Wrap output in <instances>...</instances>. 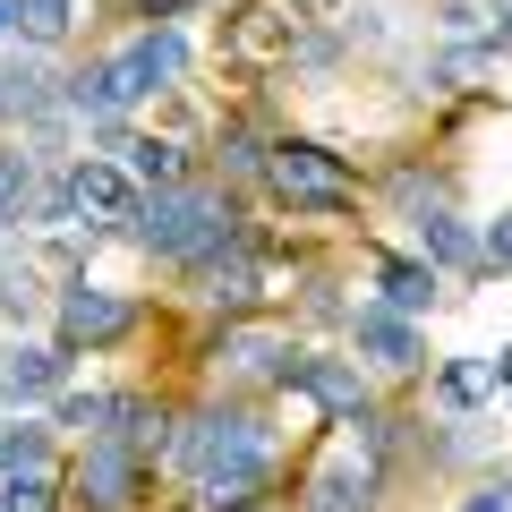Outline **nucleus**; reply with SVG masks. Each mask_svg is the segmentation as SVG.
<instances>
[{"mask_svg":"<svg viewBox=\"0 0 512 512\" xmlns=\"http://www.w3.org/2000/svg\"><path fill=\"white\" fill-rule=\"evenodd\" d=\"M60 376H69V359L43 342H9L0 350V402H43V393H60Z\"/></svg>","mask_w":512,"mask_h":512,"instance_id":"obj_8","label":"nucleus"},{"mask_svg":"<svg viewBox=\"0 0 512 512\" xmlns=\"http://www.w3.org/2000/svg\"><path fill=\"white\" fill-rule=\"evenodd\" d=\"M384 308H393V316L436 308V265H384Z\"/></svg>","mask_w":512,"mask_h":512,"instance_id":"obj_16","label":"nucleus"},{"mask_svg":"<svg viewBox=\"0 0 512 512\" xmlns=\"http://www.w3.org/2000/svg\"><path fill=\"white\" fill-rule=\"evenodd\" d=\"M9 26H18V0H0V35H9Z\"/></svg>","mask_w":512,"mask_h":512,"instance_id":"obj_32","label":"nucleus"},{"mask_svg":"<svg viewBox=\"0 0 512 512\" xmlns=\"http://www.w3.org/2000/svg\"><path fill=\"white\" fill-rule=\"evenodd\" d=\"M26 470H43V427H9L0 436V478H26Z\"/></svg>","mask_w":512,"mask_h":512,"instance_id":"obj_22","label":"nucleus"},{"mask_svg":"<svg viewBox=\"0 0 512 512\" xmlns=\"http://www.w3.org/2000/svg\"><path fill=\"white\" fill-rule=\"evenodd\" d=\"M128 325H137V308H128L120 291H103V282H69V291H60V350H103V342H120Z\"/></svg>","mask_w":512,"mask_h":512,"instance_id":"obj_5","label":"nucleus"},{"mask_svg":"<svg viewBox=\"0 0 512 512\" xmlns=\"http://www.w3.org/2000/svg\"><path fill=\"white\" fill-rule=\"evenodd\" d=\"M299 18H333V9H342V0H291Z\"/></svg>","mask_w":512,"mask_h":512,"instance_id":"obj_28","label":"nucleus"},{"mask_svg":"<svg viewBox=\"0 0 512 512\" xmlns=\"http://www.w3.org/2000/svg\"><path fill=\"white\" fill-rule=\"evenodd\" d=\"M299 512H376V470H316L308 478V504Z\"/></svg>","mask_w":512,"mask_h":512,"instance_id":"obj_14","label":"nucleus"},{"mask_svg":"<svg viewBox=\"0 0 512 512\" xmlns=\"http://www.w3.org/2000/svg\"><path fill=\"white\" fill-rule=\"evenodd\" d=\"M350 342H359L376 367H419V325L393 316V308H359L350 316Z\"/></svg>","mask_w":512,"mask_h":512,"instance_id":"obj_9","label":"nucleus"},{"mask_svg":"<svg viewBox=\"0 0 512 512\" xmlns=\"http://www.w3.org/2000/svg\"><path fill=\"white\" fill-rule=\"evenodd\" d=\"M180 470L197 487H231V478H265V427L248 410H205L180 427Z\"/></svg>","mask_w":512,"mask_h":512,"instance_id":"obj_2","label":"nucleus"},{"mask_svg":"<svg viewBox=\"0 0 512 512\" xmlns=\"http://www.w3.org/2000/svg\"><path fill=\"white\" fill-rule=\"evenodd\" d=\"M137 487H146V461L128 453L120 436H94L86 453H77V470H69V495L86 512H128V504H137Z\"/></svg>","mask_w":512,"mask_h":512,"instance_id":"obj_4","label":"nucleus"},{"mask_svg":"<svg viewBox=\"0 0 512 512\" xmlns=\"http://www.w3.org/2000/svg\"><path fill=\"white\" fill-rule=\"evenodd\" d=\"M137 9H146V18H154V26H163V18H171V9H188V0H137Z\"/></svg>","mask_w":512,"mask_h":512,"instance_id":"obj_29","label":"nucleus"},{"mask_svg":"<svg viewBox=\"0 0 512 512\" xmlns=\"http://www.w3.org/2000/svg\"><path fill=\"white\" fill-rule=\"evenodd\" d=\"M478 265H495V274L512 265V205H504V214L487 222V239H478Z\"/></svg>","mask_w":512,"mask_h":512,"instance_id":"obj_25","label":"nucleus"},{"mask_svg":"<svg viewBox=\"0 0 512 512\" xmlns=\"http://www.w3.org/2000/svg\"><path fill=\"white\" fill-rule=\"evenodd\" d=\"M120 69H128V86H137V103L146 94H163V86H180V69H188V43L171 35V26H146V35L120 52Z\"/></svg>","mask_w":512,"mask_h":512,"instance_id":"obj_7","label":"nucleus"},{"mask_svg":"<svg viewBox=\"0 0 512 512\" xmlns=\"http://www.w3.org/2000/svg\"><path fill=\"white\" fill-rule=\"evenodd\" d=\"M299 384H308L333 419H367V376L350 359H308V367H299Z\"/></svg>","mask_w":512,"mask_h":512,"instance_id":"obj_12","label":"nucleus"},{"mask_svg":"<svg viewBox=\"0 0 512 512\" xmlns=\"http://www.w3.org/2000/svg\"><path fill=\"white\" fill-rule=\"evenodd\" d=\"M137 239H146L154 256L205 265V256L239 248V222H231V205H222L214 188H163V197H146V214H137Z\"/></svg>","mask_w":512,"mask_h":512,"instance_id":"obj_1","label":"nucleus"},{"mask_svg":"<svg viewBox=\"0 0 512 512\" xmlns=\"http://www.w3.org/2000/svg\"><path fill=\"white\" fill-rule=\"evenodd\" d=\"M419 239H427V256H444V265H461V256H478V239L461 231L453 214H427V222H419Z\"/></svg>","mask_w":512,"mask_h":512,"instance_id":"obj_21","label":"nucleus"},{"mask_svg":"<svg viewBox=\"0 0 512 512\" xmlns=\"http://www.w3.org/2000/svg\"><path fill=\"white\" fill-rule=\"evenodd\" d=\"M26 205H35V163H26V154H0V231H9Z\"/></svg>","mask_w":512,"mask_h":512,"instance_id":"obj_20","label":"nucleus"},{"mask_svg":"<svg viewBox=\"0 0 512 512\" xmlns=\"http://www.w3.org/2000/svg\"><path fill=\"white\" fill-rule=\"evenodd\" d=\"M128 103H137V86H128L120 52H111V60H94V69H77V77H69V111H86V120H120Z\"/></svg>","mask_w":512,"mask_h":512,"instance_id":"obj_10","label":"nucleus"},{"mask_svg":"<svg viewBox=\"0 0 512 512\" xmlns=\"http://www.w3.org/2000/svg\"><path fill=\"white\" fill-rule=\"evenodd\" d=\"M461 512H512V478H487V487H478Z\"/></svg>","mask_w":512,"mask_h":512,"instance_id":"obj_27","label":"nucleus"},{"mask_svg":"<svg viewBox=\"0 0 512 512\" xmlns=\"http://www.w3.org/2000/svg\"><path fill=\"white\" fill-rule=\"evenodd\" d=\"M265 188H274L291 214H350V205H359L350 163H342V154H325V146H299V137L265 146Z\"/></svg>","mask_w":512,"mask_h":512,"instance_id":"obj_3","label":"nucleus"},{"mask_svg":"<svg viewBox=\"0 0 512 512\" xmlns=\"http://www.w3.org/2000/svg\"><path fill=\"white\" fill-rule=\"evenodd\" d=\"M0 504H9V512H52V470H26V478H0Z\"/></svg>","mask_w":512,"mask_h":512,"instance_id":"obj_24","label":"nucleus"},{"mask_svg":"<svg viewBox=\"0 0 512 512\" xmlns=\"http://www.w3.org/2000/svg\"><path fill=\"white\" fill-rule=\"evenodd\" d=\"M111 419V393H69L60 402V427H103Z\"/></svg>","mask_w":512,"mask_h":512,"instance_id":"obj_26","label":"nucleus"},{"mask_svg":"<svg viewBox=\"0 0 512 512\" xmlns=\"http://www.w3.org/2000/svg\"><path fill=\"white\" fill-rule=\"evenodd\" d=\"M0 512H9V504H0Z\"/></svg>","mask_w":512,"mask_h":512,"instance_id":"obj_33","label":"nucleus"},{"mask_svg":"<svg viewBox=\"0 0 512 512\" xmlns=\"http://www.w3.org/2000/svg\"><path fill=\"white\" fill-rule=\"evenodd\" d=\"M495 43H512V0H495Z\"/></svg>","mask_w":512,"mask_h":512,"instance_id":"obj_30","label":"nucleus"},{"mask_svg":"<svg viewBox=\"0 0 512 512\" xmlns=\"http://www.w3.org/2000/svg\"><path fill=\"white\" fill-rule=\"evenodd\" d=\"M197 291L214 299V308H248V299L265 291V274H256V256H248V248H222V256H205Z\"/></svg>","mask_w":512,"mask_h":512,"instance_id":"obj_13","label":"nucleus"},{"mask_svg":"<svg viewBox=\"0 0 512 512\" xmlns=\"http://www.w3.org/2000/svg\"><path fill=\"white\" fill-rule=\"evenodd\" d=\"M163 427H171V419H163V410H154V402H111V427H103V436H120L128 453L146 461V453H163V444H171Z\"/></svg>","mask_w":512,"mask_h":512,"instance_id":"obj_15","label":"nucleus"},{"mask_svg":"<svg viewBox=\"0 0 512 512\" xmlns=\"http://www.w3.org/2000/svg\"><path fill=\"white\" fill-rule=\"evenodd\" d=\"M495 393V367H444V402L453 410H478Z\"/></svg>","mask_w":512,"mask_h":512,"instance_id":"obj_23","label":"nucleus"},{"mask_svg":"<svg viewBox=\"0 0 512 512\" xmlns=\"http://www.w3.org/2000/svg\"><path fill=\"white\" fill-rule=\"evenodd\" d=\"M69 197H77V214H94V222H137V214H146L137 171H128V163H103V154H86V163L69 171Z\"/></svg>","mask_w":512,"mask_h":512,"instance_id":"obj_6","label":"nucleus"},{"mask_svg":"<svg viewBox=\"0 0 512 512\" xmlns=\"http://www.w3.org/2000/svg\"><path fill=\"white\" fill-rule=\"evenodd\" d=\"M495 384H504V393H512V342L495 350Z\"/></svg>","mask_w":512,"mask_h":512,"instance_id":"obj_31","label":"nucleus"},{"mask_svg":"<svg viewBox=\"0 0 512 512\" xmlns=\"http://www.w3.org/2000/svg\"><path fill=\"white\" fill-rule=\"evenodd\" d=\"M291 52V18H274V9H239L231 26H222V60H282Z\"/></svg>","mask_w":512,"mask_h":512,"instance_id":"obj_11","label":"nucleus"},{"mask_svg":"<svg viewBox=\"0 0 512 512\" xmlns=\"http://www.w3.org/2000/svg\"><path fill=\"white\" fill-rule=\"evenodd\" d=\"M77 18V0H18V35L26 43H60Z\"/></svg>","mask_w":512,"mask_h":512,"instance_id":"obj_18","label":"nucleus"},{"mask_svg":"<svg viewBox=\"0 0 512 512\" xmlns=\"http://www.w3.org/2000/svg\"><path fill=\"white\" fill-rule=\"evenodd\" d=\"M128 171H137V180H154V197H163V188H180V146H171V137H128Z\"/></svg>","mask_w":512,"mask_h":512,"instance_id":"obj_17","label":"nucleus"},{"mask_svg":"<svg viewBox=\"0 0 512 512\" xmlns=\"http://www.w3.org/2000/svg\"><path fill=\"white\" fill-rule=\"evenodd\" d=\"M0 111H9V120H43V111H52L43 69H9V77H0Z\"/></svg>","mask_w":512,"mask_h":512,"instance_id":"obj_19","label":"nucleus"}]
</instances>
